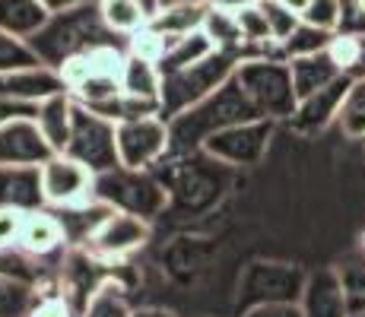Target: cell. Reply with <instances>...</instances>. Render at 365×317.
<instances>
[{
    "mask_svg": "<svg viewBox=\"0 0 365 317\" xmlns=\"http://www.w3.org/2000/svg\"><path fill=\"white\" fill-rule=\"evenodd\" d=\"M255 118H264V115L245 95L242 83L232 73L222 86H216L213 93L203 95L200 102H194L191 108L168 118V152H200V146L213 133L242 121H255Z\"/></svg>",
    "mask_w": 365,
    "mask_h": 317,
    "instance_id": "6da1fadb",
    "label": "cell"
},
{
    "mask_svg": "<svg viewBox=\"0 0 365 317\" xmlns=\"http://www.w3.org/2000/svg\"><path fill=\"white\" fill-rule=\"evenodd\" d=\"M118 38L121 35H115L105 26L99 0H86V4L51 13V19L29 38V48L41 63L61 67V63H67L70 58H80V54L99 51V48H115Z\"/></svg>",
    "mask_w": 365,
    "mask_h": 317,
    "instance_id": "7a4b0ae2",
    "label": "cell"
},
{
    "mask_svg": "<svg viewBox=\"0 0 365 317\" xmlns=\"http://www.w3.org/2000/svg\"><path fill=\"white\" fill-rule=\"evenodd\" d=\"M245 61L242 48H216L213 54H207L203 61L191 63V67L172 70L163 73V93H159V115L175 118L178 111L191 108L194 102H200L203 95H210L216 86L229 80L235 73V67Z\"/></svg>",
    "mask_w": 365,
    "mask_h": 317,
    "instance_id": "3957f363",
    "label": "cell"
},
{
    "mask_svg": "<svg viewBox=\"0 0 365 317\" xmlns=\"http://www.w3.org/2000/svg\"><path fill=\"white\" fill-rule=\"evenodd\" d=\"M96 200L108 203L111 209H124V213H137L143 219H153L168 207V187L150 168H128L115 165L108 172H99L93 181Z\"/></svg>",
    "mask_w": 365,
    "mask_h": 317,
    "instance_id": "277c9868",
    "label": "cell"
},
{
    "mask_svg": "<svg viewBox=\"0 0 365 317\" xmlns=\"http://www.w3.org/2000/svg\"><path fill=\"white\" fill-rule=\"evenodd\" d=\"M235 80L242 83L245 95L255 102V108L270 121H289L296 111V89H292V73L289 61L283 58H245L235 67Z\"/></svg>",
    "mask_w": 365,
    "mask_h": 317,
    "instance_id": "5b68a950",
    "label": "cell"
},
{
    "mask_svg": "<svg viewBox=\"0 0 365 317\" xmlns=\"http://www.w3.org/2000/svg\"><path fill=\"white\" fill-rule=\"evenodd\" d=\"M118 124L108 121V118L96 115V111L83 108L76 102L73 108V127H70V140L64 146L67 156H73L76 162L89 165L96 175L99 172H108V168L121 165L118 162Z\"/></svg>",
    "mask_w": 365,
    "mask_h": 317,
    "instance_id": "8992f818",
    "label": "cell"
},
{
    "mask_svg": "<svg viewBox=\"0 0 365 317\" xmlns=\"http://www.w3.org/2000/svg\"><path fill=\"white\" fill-rule=\"evenodd\" d=\"M273 127H277V121H270V118H255V121L232 124L226 130L213 133L200 146V152L213 162H222V165H257L264 159L267 146H270Z\"/></svg>",
    "mask_w": 365,
    "mask_h": 317,
    "instance_id": "52a82bcc",
    "label": "cell"
},
{
    "mask_svg": "<svg viewBox=\"0 0 365 317\" xmlns=\"http://www.w3.org/2000/svg\"><path fill=\"white\" fill-rule=\"evenodd\" d=\"M118 162L128 168H153L168 156V121L163 115H143L118 124Z\"/></svg>",
    "mask_w": 365,
    "mask_h": 317,
    "instance_id": "ba28073f",
    "label": "cell"
},
{
    "mask_svg": "<svg viewBox=\"0 0 365 317\" xmlns=\"http://www.w3.org/2000/svg\"><path fill=\"white\" fill-rule=\"evenodd\" d=\"M302 286H305V276H302L296 266L251 264L242 276V292H238V298H242L245 311L255 305H264V301H299Z\"/></svg>",
    "mask_w": 365,
    "mask_h": 317,
    "instance_id": "9c48e42d",
    "label": "cell"
},
{
    "mask_svg": "<svg viewBox=\"0 0 365 317\" xmlns=\"http://www.w3.org/2000/svg\"><path fill=\"white\" fill-rule=\"evenodd\" d=\"M93 168L67 152H54L51 159L41 162V190H45L48 207H67V203L86 200L93 194Z\"/></svg>",
    "mask_w": 365,
    "mask_h": 317,
    "instance_id": "30bf717a",
    "label": "cell"
},
{
    "mask_svg": "<svg viewBox=\"0 0 365 317\" xmlns=\"http://www.w3.org/2000/svg\"><path fill=\"white\" fill-rule=\"evenodd\" d=\"M146 241H150V219H143V216H137V213L115 209V213L102 222V229L96 232L86 248L93 251L96 257L115 264V260H124L128 254L143 248Z\"/></svg>",
    "mask_w": 365,
    "mask_h": 317,
    "instance_id": "8fae6325",
    "label": "cell"
},
{
    "mask_svg": "<svg viewBox=\"0 0 365 317\" xmlns=\"http://www.w3.org/2000/svg\"><path fill=\"white\" fill-rule=\"evenodd\" d=\"M54 150L35 118H16L0 127V165H41Z\"/></svg>",
    "mask_w": 365,
    "mask_h": 317,
    "instance_id": "7c38bea8",
    "label": "cell"
},
{
    "mask_svg": "<svg viewBox=\"0 0 365 317\" xmlns=\"http://www.w3.org/2000/svg\"><path fill=\"white\" fill-rule=\"evenodd\" d=\"M349 86H353V80L343 73V76H336L334 83H327L324 89H318V93L299 98L296 111L289 115L292 130H299V133H318V130H324L327 124H334L336 115H340L343 98H346V93H349Z\"/></svg>",
    "mask_w": 365,
    "mask_h": 317,
    "instance_id": "4fadbf2b",
    "label": "cell"
},
{
    "mask_svg": "<svg viewBox=\"0 0 365 317\" xmlns=\"http://www.w3.org/2000/svg\"><path fill=\"white\" fill-rule=\"evenodd\" d=\"M70 93L67 80L58 67L48 63H32V67H16L0 73V95L19 98V102H45V98Z\"/></svg>",
    "mask_w": 365,
    "mask_h": 317,
    "instance_id": "5bb4252c",
    "label": "cell"
},
{
    "mask_svg": "<svg viewBox=\"0 0 365 317\" xmlns=\"http://www.w3.org/2000/svg\"><path fill=\"white\" fill-rule=\"evenodd\" d=\"M302 314L305 317H349V301L343 292L340 270H314L302 286Z\"/></svg>",
    "mask_w": 365,
    "mask_h": 317,
    "instance_id": "9a60e30c",
    "label": "cell"
},
{
    "mask_svg": "<svg viewBox=\"0 0 365 317\" xmlns=\"http://www.w3.org/2000/svg\"><path fill=\"white\" fill-rule=\"evenodd\" d=\"M0 207L10 209H45V190H41V165H0Z\"/></svg>",
    "mask_w": 365,
    "mask_h": 317,
    "instance_id": "2e32d148",
    "label": "cell"
},
{
    "mask_svg": "<svg viewBox=\"0 0 365 317\" xmlns=\"http://www.w3.org/2000/svg\"><path fill=\"white\" fill-rule=\"evenodd\" d=\"M115 209L108 203L96 200V197H86L80 203H67V207H58V222L64 229V238H67V248H86L93 241V235L102 229V222Z\"/></svg>",
    "mask_w": 365,
    "mask_h": 317,
    "instance_id": "e0dca14e",
    "label": "cell"
},
{
    "mask_svg": "<svg viewBox=\"0 0 365 317\" xmlns=\"http://www.w3.org/2000/svg\"><path fill=\"white\" fill-rule=\"evenodd\" d=\"M19 248L38 260L61 254V248H67V238H64V229H61L58 216H54L51 209H32V213H26Z\"/></svg>",
    "mask_w": 365,
    "mask_h": 317,
    "instance_id": "ac0fdd59",
    "label": "cell"
},
{
    "mask_svg": "<svg viewBox=\"0 0 365 317\" xmlns=\"http://www.w3.org/2000/svg\"><path fill=\"white\" fill-rule=\"evenodd\" d=\"M289 73H292V89H296V98H305L318 89H324L327 83H334L336 76H343L340 63L334 61V54L318 51V54H302V58L289 61Z\"/></svg>",
    "mask_w": 365,
    "mask_h": 317,
    "instance_id": "d6986e66",
    "label": "cell"
},
{
    "mask_svg": "<svg viewBox=\"0 0 365 317\" xmlns=\"http://www.w3.org/2000/svg\"><path fill=\"white\" fill-rule=\"evenodd\" d=\"M118 80H121V93H128L133 98H146V102H159V93H163V70H159L156 61L128 51L121 61Z\"/></svg>",
    "mask_w": 365,
    "mask_h": 317,
    "instance_id": "ffe728a7",
    "label": "cell"
},
{
    "mask_svg": "<svg viewBox=\"0 0 365 317\" xmlns=\"http://www.w3.org/2000/svg\"><path fill=\"white\" fill-rule=\"evenodd\" d=\"M51 19L45 0H0V29L13 38L29 41Z\"/></svg>",
    "mask_w": 365,
    "mask_h": 317,
    "instance_id": "44dd1931",
    "label": "cell"
},
{
    "mask_svg": "<svg viewBox=\"0 0 365 317\" xmlns=\"http://www.w3.org/2000/svg\"><path fill=\"white\" fill-rule=\"evenodd\" d=\"M73 108L76 98L70 93H58L45 102H38V127L45 133V140L51 143L54 152H64L67 140H70V127H73Z\"/></svg>",
    "mask_w": 365,
    "mask_h": 317,
    "instance_id": "7402d4cb",
    "label": "cell"
},
{
    "mask_svg": "<svg viewBox=\"0 0 365 317\" xmlns=\"http://www.w3.org/2000/svg\"><path fill=\"white\" fill-rule=\"evenodd\" d=\"M207 0H197V4H175V6H159L150 16V29L165 35V38H178V35H191L203 26V16H207Z\"/></svg>",
    "mask_w": 365,
    "mask_h": 317,
    "instance_id": "603a6c76",
    "label": "cell"
},
{
    "mask_svg": "<svg viewBox=\"0 0 365 317\" xmlns=\"http://www.w3.org/2000/svg\"><path fill=\"white\" fill-rule=\"evenodd\" d=\"M216 45L203 29L191 32V35H178V38H168L163 58H159V70L163 73H172V70H181V67H191V63L203 61L207 54H213Z\"/></svg>",
    "mask_w": 365,
    "mask_h": 317,
    "instance_id": "cb8c5ba5",
    "label": "cell"
},
{
    "mask_svg": "<svg viewBox=\"0 0 365 317\" xmlns=\"http://www.w3.org/2000/svg\"><path fill=\"white\" fill-rule=\"evenodd\" d=\"M99 10L105 26L115 35H121V38H130L140 29H146V23L153 16V10L143 0H99Z\"/></svg>",
    "mask_w": 365,
    "mask_h": 317,
    "instance_id": "d4e9b609",
    "label": "cell"
},
{
    "mask_svg": "<svg viewBox=\"0 0 365 317\" xmlns=\"http://www.w3.org/2000/svg\"><path fill=\"white\" fill-rule=\"evenodd\" d=\"M133 308L128 301V292L118 279H105V283L93 292V298L86 301V308L80 317H130Z\"/></svg>",
    "mask_w": 365,
    "mask_h": 317,
    "instance_id": "484cf974",
    "label": "cell"
},
{
    "mask_svg": "<svg viewBox=\"0 0 365 317\" xmlns=\"http://www.w3.org/2000/svg\"><path fill=\"white\" fill-rule=\"evenodd\" d=\"M41 289L32 283H23V279H13L0 273V317H19L29 314L38 301Z\"/></svg>",
    "mask_w": 365,
    "mask_h": 317,
    "instance_id": "4316f807",
    "label": "cell"
},
{
    "mask_svg": "<svg viewBox=\"0 0 365 317\" xmlns=\"http://www.w3.org/2000/svg\"><path fill=\"white\" fill-rule=\"evenodd\" d=\"M203 32L213 38L216 48H242V29H238V16L235 10H222V6H207V16H203Z\"/></svg>",
    "mask_w": 365,
    "mask_h": 317,
    "instance_id": "83f0119b",
    "label": "cell"
},
{
    "mask_svg": "<svg viewBox=\"0 0 365 317\" xmlns=\"http://www.w3.org/2000/svg\"><path fill=\"white\" fill-rule=\"evenodd\" d=\"M327 51L334 54V61L340 63V70L349 80H365V35H336L327 45Z\"/></svg>",
    "mask_w": 365,
    "mask_h": 317,
    "instance_id": "f1b7e54d",
    "label": "cell"
},
{
    "mask_svg": "<svg viewBox=\"0 0 365 317\" xmlns=\"http://www.w3.org/2000/svg\"><path fill=\"white\" fill-rule=\"evenodd\" d=\"M336 124L349 140H365V80H353L346 98L340 105Z\"/></svg>",
    "mask_w": 365,
    "mask_h": 317,
    "instance_id": "f546056e",
    "label": "cell"
},
{
    "mask_svg": "<svg viewBox=\"0 0 365 317\" xmlns=\"http://www.w3.org/2000/svg\"><path fill=\"white\" fill-rule=\"evenodd\" d=\"M331 41H334V32H324V29H318V26L299 23L296 32H292L289 38L279 41V51H283L286 61H292V58H302V54H318V51H324Z\"/></svg>",
    "mask_w": 365,
    "mask_h": 317,
    "instance_id": "4dcf8cb0",
    "label": "cell"
},
{
    "mask_svg": "<svg viewBox=\"0 0 365 317\" xmlns=\"http://www.w3.org/2000/svg\"><path fill=\"white\" fill-rule=\"evenodd\" d=\"M118 93H121V80H118V73H108V70H93L86 80H80L73 89H70V95H73L80 105L105 102V98H111Z\"/></svg>",
    "mask_w": 365,
    "mask_h": 317,
    "instance_id": "1f68e13d",
    "label": "cell"
},
{
    "mask_svg": "<svg viewBox=\"0 0 365 317\" xmlns=\"http://www.w3.org/2000/svg\"><path fill=\"white\" fill-rule=\"evenodd\" d=\"M32 63H41L35 58V51L29 48V41L13 38L0 29V73L4 70H16V67H32Z\"/></svg>",
    "mask_w": 365,
    "mask_h": 317,
    "instance_id": "d6a6232c",
    "label": "cell"
},
{
    "mask_svg": "<svg viewBox=\"0 0 365 317\" xmlns=\"http://www.w3.org/2000/svg\"><path fill=\"white\" fill-rule=\"evenodd\" d=\"M264 13H267V23H270V38L273 41H286L292 32H296V26L302 23L299 13H292L286 4H267L261 0Z\"/></svg>",
    "mask_w": 365,
    "mask_h": 317,
    "instance_id": "836d02e7",
    "label": "cell"
},
{
    "mask_svg": "<svg viewBox=\"0 0 365 317\" xmlns=\"http://www.w3.org/2000/svg\"><path fill=\"white\" fill-rule=\"evenodd\" d=\"M340 279H343V292H346V301H349V311L353 314L365 311V264L340 266Z\"/></svg>",
    "mask_w": 365,
    "mask_h": 317,
    "instance_id": "e575fe53",
    "label": "cell"
},
{
    "mask_svg": "<svg viewBox=\"0 0 365 317\" xmlns=\"http://www.w3.org/2000/svg\"><path fill=\"white\" fill-rule=\"evenodd\" d=\"M302 23L318 26L324 32H336V26H340V0H312L308 10L302 13Z\"/></svg>",
    "mask_w": 365,
    "mask_h": 317,
    "instance_id": "d590c367",
    "label": "cell"
},
{
    "mask_svg": "<svg viewBox=\"0 0 365 317\" xmlns=\"http://www.w3.org/2000/svg\"><path fill=\"white\" fill-rule=\"evenodd\" d=\"M336 35H365V0H340Z\"/></svg>",
    "mask_w": 365,
    "mask_h": 317,
    "instance_id": "8d00e7d4",
    "label": "cell"
},
{
    "mask_svg": "<svg viewBox=\"0 0 365 317\" xmlns=\"http://www.w3.org/2000/svg\"><path fill=\"white\" fill-rule=\"evenodd\" d=\"M29 314L32 317H80L73 308H70V301L61 292H41Z\"/></svg>",
    "mask_w": 365,
    "mask_h": 317,
    "instance_id": "74e56055",
    "label": "cell"
},
{
    "mask_svg": "<svg viewBox=\"0 0 365 317\" xmlns=\"http://www.w3.org/2000/svg\"><path fill=\"white\" fill-rule=\"evenodd\" d=\"M23 222H26V213H23V209L0 207V248H13V244H19V235H23Z\"/></svg>",
    "mask_w": 365,
    "mask_h": 317,
    "instance_id": "f35d334b",
    "label": "cell"
},
{
    "mask_svg": "<svg viewBox=\"0 0 365 317\" xmlns=\"http://www.w3.org/2000/svg\"><path fill=\"white\" fill-rule=\"evenodd\" d=\"M242 317H305L299 301H264V305L248 308Z\"/></svg>",
    "mask_w": 365,
    "mask_h": 317,
    "instance_id": "ab89813d",
    "label": "cell"
},
{
    "mask_svg": "<svg viewBox=\"0 0 365 317\" xmlns=\"http://www.w3.org/2000/svg\"><path fill=\"white\" fill-rule=\"evenodd\" d=\"M16 118H38V102H19V98L0 95V127Z\"/></svg>",
    "mask_w": 365,
    "mask_h": 317,
    "instance_id": "60d3db41",
    "label": "cell"
},
{
    "mask_svg": "<svg viewBox=\"0 0 365 317\" xmlns=\"http://www.w3.org/2000/svg\"><path fill=\"white\" fill-rule=\"evenodd\" d=\"M210 6H222V10H242L248 4H257V0H207Z\"/></svg>",
    "mask_w": 365,
    "mask_h": 317,
    "instance_id": "b9f144b4",
    "label": "cell"
},
{
    "mask_svg": "<svg viewBox=\"0 0 365 317\" xmlns=\"http://www.w3.org/2000/svg\"><path fill=\"white\" fill-rule=\"evenodd\" d=\"M130 317H175V314L165 311V308H137Z\"/></svg>",
    "mask_w": 365,
    "mask_h": 317,
    "instance_id": "7bdbcfd3",
    "label": "cell"
},
{
    "mask_svg": "<svg viewBox=\"0 0 365 317\" xmlns=\"http://www.w3.org/2000/svg\"><path fill=\"white\" fill-rule=\"evenodd\" d=\"M76 4H86V0H45V6H48L51 13L67 10V6H76Z\"/></svg>",
    "mask_w": 365,
    "mask_h": 317,
    "instance_id": "ee69618b",
    "label": "cell"
},
{
    "mask_svg": "<svg viewBox=\"0 0 365 317\" xmlns=\"http://www.w3.org/2000/svg\"><path fill=\"white\" fill-rule=\"evenodd\" d=\"M279 4H286L292 13H299V16H302V13L308 10V4H312V0H279Z\"/></svg>",
    "mask_w": 365,
    "mask_h": 317,
    "instance_id": "f6af8a7d",
    "label": "cell"
},
{
    "mask_svg": "<svg viewBox=\"0 0 365 317\" xmlns=\"http://www.w3.org/2000/svg\"><path fill=\"white\" fill-rule=\"evenodd\" d=\"M175 4H197V0H156V10L159 6H175Z\"/></svg>",
    "mask_w": 365,
    "mask_h": 317,
    "instance_id": "bcb514c9",
    "label": "cell"
},
{
    "mask_svg": "<svg viewBox=\"0 0 365 317\" xmlns=\"http://www.w3.org/2000/svg\"><path fill=\"white\" fill-rule=\"evenodd\" d=\"M143 4H146V6H150V10H153V13H156V0H143Z\"/></svg>",
    "mask_w": 365,
    "mask_h": 317,
    "instance_id": "7dc6e473",
    "label": "cell"
},
{
    "mask_svg": "<svg viewBox=\"0 0 365 317\" xmlns=\"http://www.w3.org/2000/svg\"><path fill=\"white\" fill-rule=\"evenodd\" d=\"M267 4H279V0H267Z\"/></svg>",
    "mask_w": 365,
    "mask_h": 317,
    "instance_id": "c3c4849f",
    "label": "cell"
},
{
    "mask_svg": "<svg viewBox=\"0 0 365 317\" xmlns=\"http://www.w3.org/2000/svg\"><path fill=\"white\" fill-rule=\"evenodd\" d=\"M19 317H32V314H19Z\"/></svg>",
    "mask_w": 365,
    "mask_h": 317,
    "instance_id": "681fc988",
    "label": "cell"
}]
</instances>
